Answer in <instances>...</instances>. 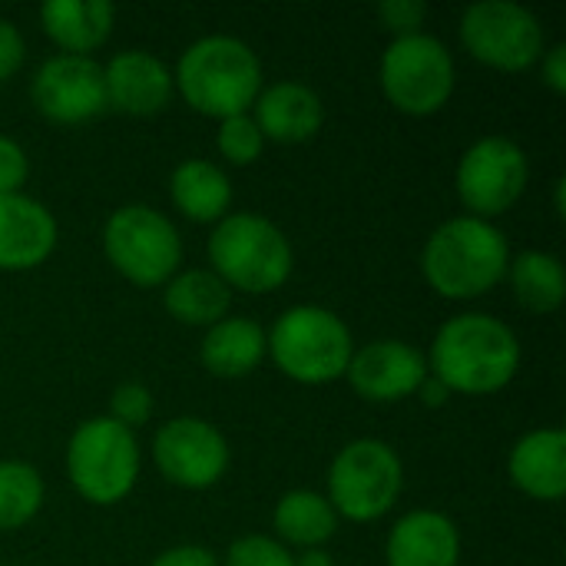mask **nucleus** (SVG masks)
I'll return each instance as SVG.
<instances>
[{
	"label": "nucleus",
	"mask_w": 566,
	"mask_h": 566,
	"mask_svg": "<svg viewBox=\"0 0 566 566\" xmlns=\"http://www.w3.org/2000/svg\"><path fill=\"white\" fill-rule=\"evenodd\" d=\"M428 371L444 381L451 395H497L521 371V338L497 315L461 312L438 328Z\"/></svg>",
	"instance_id": "1"
},
{
	"label": "nucleus",
	"mask_w": 566,
	"mask_h": 566,
	"mask_svg": "<svg viewBox=\"0 0 566 566\" xmlns=\"http://www.w3.org/2000/svg\"><path fill=\"white\" fill-rule=\"evenodd\" d=\"M511 265L507 235L478 216L441 222L421 249L424 282L448 302H471L497 289Z\"/></svg>",
	"instance_id": "2"
},
{
	"label": "nucleus",
	"mask_w": 566,
	"mask_h": 566,
	"mask_svg": "<svg viewBox=\"0 0 566 566\" xmlns=\"http://www.w3.org/2000/svg\"><path fill=\"white\" fill-rule=\"evenodd\" d=\"M176 93L209 119L249 113L262 83L259 53L232 33H209L192 40L172 70Z\"/></svg>",
	"instance_id": "3"
},
{
	"label": "nucleus",
	"mask_w": 566,
	"mask_h": 566,
	"mask_svg": "<svg viewBox=\"0 0 566 566\" xmlns=\"http://www.w3.org/2000/svg\"><path fill=\"white\" fill-rule=\"evenodd\" d=\"M212 272L239 292L269 295L282 289L295 269V249L289 235L259 212H229L209 232Z\"/></svg>",
	"instance_id": "4"
},
{
	"label": "nucleus",
	"mask_w": 566,
	"mask_h": 566,
	"mask_svg": "<svg viewBox=\"0 0 566 566\" xmlns=\"http://www.w3.org/2000/svg\"><path fill=\"white\" fill-rule=\"evenodd\" d=\"M269 358L275 368L308 388L345 378L355 355V338L345 318L325 305H292L265 332Z\"/></svg>",
	"instance_id": "5"
},
{
	"label": "nucleus",
	"mask_w": 566,
	"mask_h": 566,
	"mask_svg": "<svg viewBox=\"0 0 566 566\" xmlns=\"http://www.w3.org/2000/svg\"><path fill=\"white\" fill-rule=\"evenodd\" d=\"M66 478L73 491L93 507H113L126 501L139 481L143 451L136 431L96 415L73 428L66 441Z\"/></svg>",
	"instance_id": "6"
},
{
	"label": "nucleus",
	"mask_w": 566,
	"mask_h": 566,
	"mask_svg": "<svg viewBox=\"0 0 566 566\" xmlns=\"http://www.w3.org/2000/svg\"><path fill=\"white\" fill-rule=\"evenodd\" d=\"M328 504L338 521L375 524L395 511L405 491V464L401 454L381 438H355L348 441L328 464Z\"/></svg>",
	"instance_id": "7"
},
{
	"label": "nucleus",
	"mask_w": 566,
	"mask_h": 566,
	"mask_svg": "<svg viewBox=\"0 0 566 566\" xmlns=\"http://www.w3.org/2000/svg\"><path fill=\"white\" fill-rule=\"evenodd\" d=\"M106 262L139 289H163L182 265V235L153 206L126 202L103 222Z\"/></svg>",
	"instance_id": "8"
},
{
	"label": "nucleus",
	"mask_w": 566,
	"mask_h": 566,
	"mask_svg": "<svg viewBox=\"0 0 566 566\" xmlns=\"http://www.w3.org/2000/svg\"><path fill=\"white\" fill-rule=\"evenodd\" d=\"M378 83L385 99L405 116H434L448 106L458 86L454 53L444 40L431 33L395 36L378 66Z\"/></svg>",
	"instance_id": "9"
},
{
	"label": "nucleus",
	"mask_w": 566,
	"mask_h": 566,
	"mask_svg": "<svg viewBox=\"0 0 566 566\" xmlns=\"http://www.w3.org/2000/svg\"><path fill=\"white\" fill-rule=\"evenodd\" d=\"M464 50L501 73H524L541 63L547 33L541 17L514 0H478L461 13Z\"/></svg>",
	"instance_id": "10"
},
{
	"label": "nucleus",
	"mask_w": 566,
	"mask_h": 566,
	"mask_svg": "<svg viewBox=\"0 0 566 566\" xmlns=\"http://www.w3.org/2000/svg\"><path fill=\"white\" fill-rule=\"evenodd\" d=\"M531 182V163L521 143L511 136H481L471 143L454 169V189L468 216L494 222L524 196Z\"/></svg>",
	"instance_id": "11"
},
{
	"label": "nucleus",
	"mask_w": 566,
	"mask_h": 566,
	"mask_svg": "<svg viewBox=\"0 0 566 566\" xmlns=\"http://www.w3.org/2000/svg\"><path fill=\"white\" fill-rule=\"evenodd\" d=\"M229 441L226 434L196 415L169 418L153 434V464L159 474L182 491H209L229 471Z\"/></svg>",
	"instance_id": "12"
},
{
	"label": "nucleus",
	"mask_w": 566,
	"mask_h": 566,
	"mask_svg": "<svg viewBox=\"0 0 566 566\" xmlns=\"http://www.w3.org/2000/svg\"><path fill=\"white\" fill-rule=\"evenodd\" d=\"M30 99L40 116L60 126H80L96 119L106 106V86H103V63L93 56H73V53H53L46 56L33 80H30Z\"/></svg>",
	"instance_id": "13"
},
{
	"label": "nucleus",
	"mask_w": 566,
	"mask_h": 566,
	"mask_svg": "<svg viewBox=\"0 0 566 566\" xmlns=\"http://www.w3.org/2000/svg\"><path fill=\"white\" fill-rule=\"evenodd\" d=\"M424 378L428 355L401 338H375L368 345H358L345 371L352 391L371 405H395L415 398Z\"/></svg>",
	"instance_id": "14"
},
{
	"label": "nucleus",
	"mask_w": 566,
	"mask_h": 566,
	"mask_svg": "<svg viewBox=\"0 0 566 566\" xmlns=\"http://www.w3.org/2000/svg\"><path fill=\"white\" fill-rule=\"evenodd\" d=\"M106 106L126 116H156L169 106L172 70L149 50H119L103 63Z\"/></svg>",
	"instance_id": "15"
},
{
	"label": "nucleus",
	"mask_w": 566,
	"mask_h": 566,
	"mask_svg": "<svg viewBox=\"0 0 566 566\" xmlns=\"http://www.w3.org/2000/svg\"><path fill=\"white\" fill-rule=\"evenodd\" d=\"M60 239L56 216L33 196H0V272H30L43 265Z\"/></svg>",
	"instance_id": "16"
},
{
	"label": "nucleus",
	"mask_w": 566,
	"mask_h": 566,
	"mask_svg": "<svg viewBox=\"0 0 566 566\" xmlns=\"http://www.w3.org/2000/svg\"><path fill=\"white\" fill-rule=\"evenodd\" d=\"M252 119L262 129L265 143L298 146L322 133L325 126V103L322 96L302 80H275L259 90L252 103Z\"/></svg>",
	"instance_id": "17"
},
{
	"label": "nucleus",
	"mask_w": 566,
	"mask_h": 566,
	"mask_svg": "<svg viewBox=\"0 0 566 566\" xmlns=\"http://www.w3.org/2000/svg\"><path fill=\"white\" fill-rule=\"evenodd\" d=\"M388 566H458L461 564V531L441 511H408L395 521L385 541Z\"/></svg>",
	"instance_id": "18"
},
{
	"label": "nucleus",
	"mask_w": 566,
	"mask_h": 566,
	"mask_svg": "<svg viewBox=\"0 0 566 566\" xmlns=\"http://www.w3.org/2000/svg\"><path fill=\"white\" fill-rule=\"evenodd\" d=\"M511 484L544 504L566 494V434L560 428H537L517 438L507 454Z\"/></svg>",
	"instance_id": "19"
},
{
	"label": "nucleus",
	"mask_w": 566,
	"mask_h": 566,
	"mask_svg": "<svg viewBox=\"0 0 566 566\" xmlns=\"http://www.w3.org/2000/svg\"><path fill=\"white\" fill-rule=\"evenodd\" d=\"M269 355L265 328L245 315H226L222 322L209 325L199 342V361L212 378H245L252 375Z\"/></svg>",
	"instance_id": "20"
},
{
	"label": "nucleus",
	"mask_w": 566,
	"mask_h": 566,
	"mask_svg": "<svg viewBox=\"0 0 566 566\" xmlns=\"http://www.w3.org/2000/svg\"><path fill=\"white\" fill-rule=\"evenodd\" d=\"M116 23L109 0H50L40 7L43 33L60 46V53L90 56L99 50Z\"/></svg>",
	"instance_id": "21"
},
{
	"label": "nucleus",
	"mask_w": 566,
	"mask_h": 566,
	"mask_svg": "<svg viewBox=\"0 0 566 566\" xmlns=\"http://www.w3.org/2000/svg\"><path fill=\"white\" fill-rule=\"evenodd\" d=\"M169 199L189 222L216 226L222 216H229L232 179L212 159H182L169 172Z\"/></svg>",
	"instance_id": "22"
},
{
	"label": "nucleus",
	"mask_w": 566,
	"mask_h": 566,
	"mask_svg": "<svg viewBox=\"0 0 566 566\" xmlns=\"http://www.w3.org/2000/svg\"><path fill=\"white\" fill-rule=\"evenodd\" d=\"M232 289L212 269H179L163 285V308L189 328H209L229 315Z\"/></svg>",
	"instance_id": "23"
},
{
	"label": "nucleus",
	"mask_w": 566,
	"mask_h": 566,
	"mask_svg": "<svg viewBox=\"0 0 566 566\" xmlns=\"http://www.w3.org/2000/svg\"><path fill=\"white\" fill-rule=\"evenodd\" d=\"M272 527L275 541L285 547L322 551V544H328L338 534V514L325 494L298 488L279 497L272 511Z\"/></svg>",
	"instance_id": "24"
},
{
	"label": "nucleus",
	"mask_w": 566,
	"mask_h": 566,
	"mask_svg": "<svg viewBox=\"0 0 566 566\" xmlns=\"http://www.w3.org/2000/svg\"><path fill=\"white\" fill-rule=\"evenodd\" d=\"M514 298L534 312V315H551L564 305L566 298V275L560 255L544 252V249H527L511 255L507 275Z\"/></svg>",
	"instance_id": "25"
},
{
	"label": "nucleus",
	"mask_w": 566,
	"mask_h": 566,
	"mask_svg": "<svg viewBox=\"0 0 566 566\" xmlns=\"http://www.w3.org/2000/svg\"><path fill=\"white\" fill-rule=\"evenodd\" d=\"M43 474L27 461H0V534L27 527L43 511Z\"/></svg>",
	"instance_id": "26"
},
{
	"label": "nucleus",
	"mask_w": 566,
	"mask_h": 566,
	"mask_svg": "<svg viewBox=\"0 0 566 566\" xmlns=\"http://www.w3.org/2000/svg\"><path fill=\"white\" fill-rule=\"evenodd\" d=\"M216 149L222 153L226 163L232 166H252L265 153V136L255 126L252 113H239L229 119H219L216 129Z\"/></svg>",
	"instance_id": "27"
},
{
	"label": "nucleus",
	"mask_w": 566,
	"mask_h": 566,
	"mask_svg": "<svg viewBox=\"0 0 566 566\" xmlns=\"http://www.w3.org/2000/svg\"><path fill=\"white\" fill-rule=\"evenodd\" d=\"M226 566H295V554L269 534L235 537L226 551Z\"/></svg>",
	"instance_id": "28"
},
{
	"label": "nucleus",
	"mask_w": 566,
	"mask_h": 566,
	"mask_svg": "<svg viewBox=\"0 0 566 566\" xmlns=\"http://www.w3.org/2000/svg\"><path fill=\"white\" fill-rule=\"evenodd\" d=\"M153 391L146 388V385H139V381H123V385H116L113 388V395H109V411H106V418H113V421H119L123 428H129V431H136V428H143L149 418H153Z\"/></svg>",
	"instance_id": "29"
},
{
	"label": "nucleus",
	"mask_w": 566,
	"mask_h": 566,
	"mask_svg": "<svg viewBox=\"0 0 566 566\" xmlns=\"http://www.w3.org/2000/svg\"><path fill=\"white\" fill-rule=\"evenodd\" d=\"M375 13L388 33L411 36V33H421V27L428 20V3H421V0H385V3H378Z\"/></svg>",
	"instance_id": "30"
},
{
	"label": "nucleus",
	"mask_w": 566,
	"mask_h": 566,
	"mask_svg": "<svg viewBox=\"0 0 566 566\" xmlns=\"http://www.w3.org/2000/svg\"><path fill=\"white\" fill-rule=\"evenodd\" d=\"M30 176V156L27 149L10 139V136H0V196H13L23 189Z\"/></svg>",
	"instance_id": "31"
},
{
	"label": "nucleus",
	"mask_w": 566,
	"mask_h": 566,
	"mask_svg": "<svg viewBox=\"0 0 566 566\" xmlns=\"http://www.w3.org/2000/svg\"><path fill=\"white\" fill-rule=\"evenodd\" d=\"M23 60H27V40H23L20 27L13 20L0 17V83L17 76Z\"/></svg>",
	"instance_id": "32"
},
{
	"label": "nucleus",
	"mask_w": 566,
	"mask_h": 566,
	"mask_svg": "<svg viewBox=\"0 0 566 566\" xmlns=\"http://www.w3.org/2000/svg\"><path fill=\"white\" fill-rule=\"evenodd\" d=\"M149 566H222L219 557L202 547V544H179V547H169L163 554H156Z\"/></svg>",
	"instance_id": "33"
},
{
	"label": "nucleus",
	"mask_w": 566,
	"mask_h": 566,
	"mask_svg": "<svg viewBox=\"0 0 566 566\" xmlns=\"http://www.w3.org/2000/svg\"><path fill=\"white\" fill-rule=\"evenodd\" d=\"M537 66H541V80H544V86H547V90H554L557 96H564L566 93V43H554V46H547Z\"/></svg>",
	"instance_id": "34"
},
{
	"label": "nucleus",
	"mask_w": 566,
	"mask_h": 566,
	"mask_svg": "<svg viewBox=\"0 0 566 566\" xmlns=\"http://www.w3.org/2000/svg\"><path fill=\"white\" fill-rule=\"evenodd\" d=\"M418 398H421L424 408H444V405L451 401V391L444 388V381H438V378L428 371V378H424L421 388H418Z\"/></svg>",
	"instance_id": "35"
},
{
	"label": "nucleus",
	"mask_w": 566,
	"mask_h": 566,
	"mask_svg": "<svg viewBox=\"0 0 566 566\" xmlns=\"http://www.w3.org/2000/svg\"><path fill=\"white\" fill-rule=\"evenodd\" d=\"M554 206H557V216H564V176L554 182Z\"/></svg>",
	"instance_id": "36"
},
{
	"label": "nucleus",
	"mask_w": 566,
	"mask_h": 566,
	"mask_svg": "<svg viewBox=\"0 0 566 566\" xmlns=\"http://www.w3.org/2000/svg\"><path fill=\"white\" fill-rule=\"evenodd\" d=\"M0 566H7V564H0Z\"/></svg>",
	"instance_id": "37"
}]
</instances>
